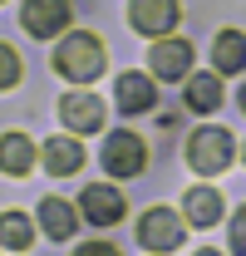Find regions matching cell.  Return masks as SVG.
<instances>
[{"instance_id":"cell-1","label":"cell","mask_w":246,"mask_h":256,"mask_svg":"<svg viewBox=\"0 0 246 256\" xmlns=\"http://www.w3.org/2000/svg\"><path fill=\"white\" fill-rule=\"evenodd\" d=\"M104 60H108V50H104V40L98 34H64L60 50H54V69H60L64 79H74V84H94L98 74H104Z\"/></svg>"},{"instance_id":"cell-2","label":"cell","mask_w":246,"mask_h":256,"mask_svg":"<svg viewBox=\"0 0 246 256\" xmlns=\"http://www.w3.org/2000/svg\"><path fill=\"white\" fill-rule=\"evenodd\" d=\"M232 153H236V143H232L226 128H197V133L187 138V168L202 172V178L226 172V168H232Z\"/></svg>"},{"instance_id":"cell-3","label":"cell","mask_w":246,"mask_h":256,"mask_svg":"<svg viewBox=\"0 0 246 256\" xmlns=\"http://www.w3.org/2000/svg\"><path fill=\"white\" fill-rule=\"evenodd\" d=\"M104 168H108L114 178H138V172L148 168V143H143L133 128H114V133L104 138Z\"/></svg>"},{"instance_id":"cell-4","label":"cell","mask_w":246,"mask_h":256,"mask_svg":"<svg viewBox=\"0 0 246 256\" xmlns=\"http://www.w3.org/2000/svg\"><path fill=\"white\" fill-rule=\"evenodd\" d=\"M138 242H143L153 256L178 252V246H182V217H178L172 207H153V212H143V222H138Z\"/></svg>"},{"instance_id":"cell-5","label":"cell","mask_w":246,"mask_h":256,"mask_svg":"<svg viewBox=\"0 0 246 256\" xmlns=\"http://www.w3.org/2000/svg\"><path fill=\"white\" fill-rule=\"evenodd\" d=\"M69 0H25V10H20V25H25V34H34V40H50V34H60L64 25H69Z\"/></svg>"},{"instance_id":"cell-6","label":"cell","mask_w":246,"mask_h":256,"mask_svg":"<svg viewBox=\"0 0 246 256\" xmlns=\"http://www.w3.org/2000/svg\"><path fill=\"white\" fill-rule=\"evenodd\" d=\"M60 118H64V128H74V133H98V128H104V98L89 94V89H74V94L60 98Z\"/></svg>"},{"instance_id":"cell-7","label":"cell","mask_w":246,"mask_h":256,"mask_svg":"<svg viewBox=\"0 0 246 256\" xmlns=\"http://www.w3.org/2000/svg\"><path fill=\"white\" fill-rule=\"evenodd\" d=\"M178 20H182L178 0H133L128 5V25L138 34H168Z\"/></svg>"},{"instance_id":"cell-8","label":"cell","mask_w":246,"mask_h":256,"mask_svg":"<svg viewBox=\"0 0 246 256\" xmlns=\"http://www.w3.org/2000/svg\"><path fill=\"white\" fill-rule=\"evenodd\" d=\"M79 207H84V217H89L94 226H114V222L123 217V197H118V188H104V182L84 188Z\"/></svg>"},{"instance_id":"cell-9","label":"cell","mask_w":246,"mask_h":256,"mask_svg":"<svg viewBox=\"0 0 246 256\" xmlns=\"http://www.w3.org/2000/svg\"><path fill=\"white\" fill-rule=\"evenodd\" d=\"M114 104H118L123 114H143V108H153V104H158L153 79H148V74H138V69L118 74V94H114Z\"/></svg>"},{"instance_id":"cell-10","label":"cell","mask_w":246,"mask_h":256,"mask_svg":"<svg viewBox=\"0 0 246 256\" xmlns=\"http://www.w3.org/2000/svg\"><path fill=\"white\" fill-rule=\"evenodd\" d=\"M192 69V44L187 40H158L153 44V74L158 79H182Z\"/></svg>"},{"instance_id":"cell-11","label":"cell","mask_w":246,"mask_h":256,"mask_svg":"<svg viewBox=\"0 0 246 256\" xmlns=\"http://www.w3.org/2000/svg\"><path fill=\"white\" fill-rule=\"evenodd\" d=\"M44 168L54 172V178H69V172H79L84 168V148H79V138H50L44 143Z\"/></svg>"},{"instance_id":"cell-12","label":"cell","mask_w":246,"mask_h":256,"mask_svg":"<svg viewBox=\"0 0 246 256\" xmlns=\"http://www.w3.org/2000/svg\"><path fill=\"white\" fill-rule=\"evenodd\" d=\"M182 217L192 226H216L222 222V192H212V188H192L182 197Z\"/></svg>"},{"instance_id":"cell-13","label":"cell","mask_w":246,"mask_h":256,"mask_svg":"<svg viewBox=\"0 0 246 256\" xmlns=\"http://www.w3.org/2000/svg\"><path fill=\"white\" fill-rule=\"evenodd\" d=\"M30 168H34V143L25 133H5V138H0V172L25 178Z\"/></svg>"},{"instance_id":"cell-14","label":"cell","mask_w":246,"mask_h":256,"mask_svg":"<svg viewBox=\"0 0 246 256\" xmlns=\"http://www.w3.org/2000/svg\"><path fill=\"white\" fill-rule=\"evenodd\" d=\"M212 64L216 74H236V69H246V34L242 30H222L212 44Z\"/></svg>"},{"instance_id":"cell-15","label":"cell","mask_w":246,"mask_h":256,"mask_svg":"<svg viewBox=\"0 0 246 256\" xmlns=\"http://www.w3.org/2000/svg\"><path fill=\"white\" fill-rule=\"evenodd\" d=\"M40 226H44L54 242H64V236L79 226V212H74L64 197H44V202H40Z\"/></svg>"},{"instance_id":"cell-16","label":"cell","mask_w":246,"mask_h":256,"mask_svg":"<svg viewBox=\"0 0 246 256\" xmlns=\"http://www.w3.org/2000/svg\"><path fill=\"white\" fill-rule=\"evenodd\" d=\"M187 108H197V114L222 108V74H192L187 79Z\"/></svg>"},{"instance_id":"cell-17","label":"cell","mask_w":246,"mask_h":256,"mask_svg":"<svg viewBox=\"0 0 246 256\" xmlns=\"http://www.w3.org/2000/svg\"><path fill=\"white\" fill-rule=\"evenodd\" d=\"M34 242V222L25 212H0V246H10V252H30Z\"/></svg>"},{"instance_id":"cell-18","label":"cell","mask_w":246,"mask_h":256,"mask_svg":"<svg viewBox=\"0 0 246 256\" xmlns=\"http://www.w3.org/2000/svg\"><path fill=\"white\" fill-rule=\"evenodd\" d=\"M20 74H25L20 54H15L10 44H0V89H15V84H20Z\"/></svg>"},{"instance_id":"cell-19","label":"cell","mask_w":246,"mask_h":256,"mask_svg":"<svg viewBox=\"0 0 246 256\" xmlns=\"http://www.w3.org/2000/svg\"><path fill=\"white\" fill-rule=\"evenodd\" d=\"M232 256H246V207H236L232 217Z\"/></svg>"},{"instance_id":"cell-20","label":"cell","mask_w":246,"mask_h":256,"mask_svg":"<svg viewBox=\"0 0 246 256\" xmlns=\"http://www.w3.org/2000/svg\"><path fill=\"white\" fill-rule=\"evenodd\" d=\"M74 256H118V246H108V242H89V246H79Z\"/></svg>"},{"instance_id":"cell-21","label":"cell","mask_w":246,"mask_h":256,"mask_svg":"<svg viewBox=\"0 0 246 256\" xmlns=\"http://www.w3.org/2000/svg\"><path fill=\"white\" fill-rule=\"evenodd\" d=\"M192 256H222V252H207V246H202V252H192Z\"/></svg>"},{"instance_id":"cell-22","label":"cell","mask_w":246,"mask_h":256,"mask_svg":"<svg viewBox=\"0 0 246 256\" xmlns=\"http://www.w3.org/2000/svg\"><path fill=\"white\" fill-rule=\"evenodd\" d=\"M242 114H246V84H242Z\"/></svg>"},{"instance_id":"cell-23","label":"cell","mask_w":246,"mask_h":256,"mask_svg":"<svg viewBox=\"0 0 246 256\" xmlns=\"http://www.w3.org/2000/svg\"><path fill=\"white\" fill-rule=\"evenodd\" d=\"M242 158H246V148H242Z\"/></svg>"}]
</instances>
